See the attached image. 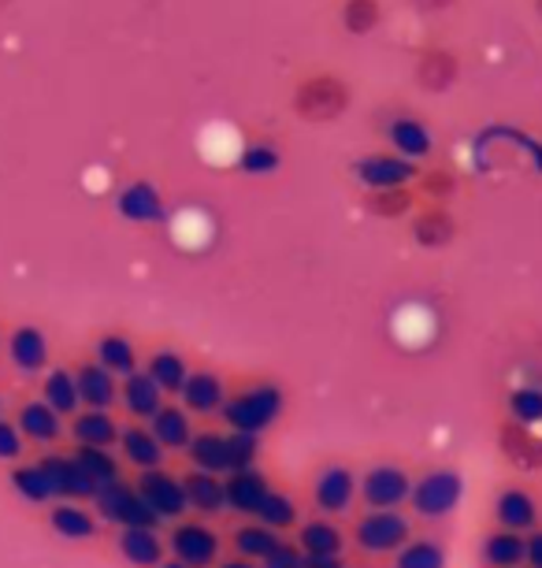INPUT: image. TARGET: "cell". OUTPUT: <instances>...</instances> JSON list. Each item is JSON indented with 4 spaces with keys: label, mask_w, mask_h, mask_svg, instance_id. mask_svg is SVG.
I'll return each mask as SVG.
<instances>
[{
    "label": "cell",
    "mask_w": 542,
    "mask_h": 568,
    "mask_svg": "<svg viewBox=\"0 0 542 568\" xmlns=\"http://www.w3.org/2000/svg\"><path fill=\"white\" fill-rule=\"evenodd\" d=\"M505 420L524 424V427H542V387H535V383H524V387L509 390Z\"/></svg>",
    "instance_id": "cell-34"
},
{
    "label": "cell",
    "mask_w": 542,
    "mask_h": 568,
    "mask_svg": "<svg viewBox=\"0 0 542 568\" xmlns=\"http://www.w3.org/2000/svg\"><path fill=\"white\" fill-rule=\"evenodd\" d=\"M153 435L164 449H190V443H194L190 416L183 409H175V405H164V409L153 416Z\"/></svg>",
    "instance_id": "cell-28"
},
{
    "label": "cell",
    "mask_w": 542,
    "mask_h": 568,
    "mask_svg": "<svg viewBox=\"0 0 542 568\" xmlns=\"http://www.w3.org/2000/svg\"><path fill=\"white\" fill-rule=\"evenodd\" d=\"M494 520L498 528L505 531H517V535H528L539 528V501L531 495L528 487H502L494 498Z\"/></svg>",
    "instance_id": "cell-11"
},
{
    "label": "cell",
    "mask_w": 542,
    "mask_h": 568,
    "mask_svg": "<svg viewBox=\"0 0 542 568\" xmlns=\"http://www.w3.org/2000/svg\"><path fill=\"white\" fill-rule=\"evenodd\" d=\"M360 495L371 509H398L406 506L412 495V479L406 468L398 465H376L368 468L365 484H360Z\"/></svg>",
    "instance_id": "cell-9"
},
{
    "label": "cell",
    "mask_w": 542,
    "mask_h": 568,
    "mask_svg": "<svg viewBox=\"0 0 542 568\" xmlns=\"http://www.w3.org/2000/svg\"><path fill=\"white\" fill-rule=\"evenodd\" d=\"M524 554H528L524 535H517V531L494 528L483 539V565H491V568H524Z\"/></svg>",
    "instance_id": "cell-23"
},
{
    "label": "cell",
    "mask_w": 542,
    "mask_h": 568,
    "mask_svg": "<svg viewBox=\"0 0 542 568\" xmlns=\"http://www.w3.org/2000/svg\"><path fill=\"white\" fill-rule=\"evenodd\" d=\"M531 8H535V16H539V23H542V0H531Z\"/></svg>",
    "instance_id": "cell-53"
},
{
    "label": "cell",
    "mask_w": 542,
    "mask_h": 568,
    "mask_svg": "<svg viewBox=\"0 0 542 568\" xmlns=\"http://www.w3.org/2000/svg\"><path fill=\"white\" fill-rule=\"evenodd\" d=\"M49 524L57 528V535H63V539H93V535H98V520H93L82 506H57Z\"/></svg>",
    "instance_id": "cell-38"
},
{
    "label": "cell",
    "mask_w": 542,
    "mask_h": 568,
    "mask_svg": "<svg viewBox=\"0 0 542 568\" xmlns=\"http://www.w3.org/2000/svg\"><path fill=\"white\" fill-rule=\"evenodd\" d=\"M19 432L30 443H57L60 438V413L49 409L45 402H30L19 409Z\"/></svg>",
    "instance_id": "cell-26"
},
{
    "label": "cell",
    "mask_w": 542,
    "mask_h": 568,
    "mask_svg": "<svg viewBox=\"0 0 542 568\" xmlns=\"http://www.w3.org/2000/svg\"><path fill=\"white\" fill-rule=\"evenodd\" d=\"M137 495L145 498V506L153 509L161 520H175L190 509L183 479L167 476V471H161V468L142 471V479H137Z\"/></svg>",
    "instance_id": "cell-8"
},
{
    "label": "cell",
    "mask_w": 542,
    "mask_h": 568,
    "mask_svg": "<svg viewBox=\"0 0 542 568\" xmlns=\"http://www.w3.org/2000/svg\"><path fill=\"white\" fill-rule=\"evenodd\" d=\"M223 420L231 424V432H246V435H260L264 427H272L283 413V390L275 383H260V387H249L235 394V398L223 402Z\"/></svg>",
    "instance_id": "cell-2"
},
{
    "label": "cell",
    "mask_w": 542,
    "mask_h": 568,
    "mask_svg": "<svg viewBox=\"0 0 542 568\" xmlns=\"http://www.w3.org/2000/svg\"><path fill=\"white\" fill-rule=\"evenodd\" d=\"M365 205L371 216L379 220H401L409 216L412 209H417V190L412 186H398V190H371L365 197Z\"/></svg>",
    "instance_id": "cell-33"
},
{
    "label": "cell",
    "mask_w": 542,
    "mask_h": 568,
    "mask_svg": "<svg viewBox=\"0 0 542 568\" xmlns=\"http://www.w3.org/2000/svg\"><path fill=\"white\" fill-rule=\"evenodd\" d=\"M23 454V432L0 420V460H16Z\"/></svg>",
    "instance_id": "cell-47"
},
{
    "label": "cell",
    "mask_w": 542,
    "mask_h": 568,
    "mask_svg": "<svg viewBox=\"0 0 542 568\" xmlns=\"http://www.w3.org/2000/svg\"><path fill=\"white\" fill-rule=\"evenodd\" d=\"M260 457V443L257 435H246V432H231L227 435V460H231V471H249L257 465Z\"/></svg>",
    "instance_id": "cell-45"
},
{
    "label": "cell",
    "mask_w": 542,
    "mask_h": 568,
    "mask_svg": "<svg viewBox=\"0 0 542 568\" xmlns=\"http://www.w3.org/2000/svg\"><path fill=\"white\" fill-rule=\"evenodd\" d=\"M74 383H79V398L90 405V409H109L115 402V375L104 368V364H82L74 372Z\"/></svg>",
    "instance_id": "cell-20"
},
{
    "label": "cell",
    "mask_w": 542,
    "mask_h": 568,
    "mask_svg": "<svg viewBox=\"0 0 542 568\" xmlns=\"http://www.w3.org/2000/svg\"><path fill=\"white\" fill-rule=\"evenodd\" d=\"M409 8H417L420 16H439V12H446V8H453L457 0H406Z\"/></svg>",
    "instance_id": "cell-50"
},
{
    "label": "cell",
    "mask_w": 542,
    "mask_h": 568,
    "mask_svg": "<svg viewBox=\"0 0 542 568\" xmlns=\"http://www.w3.org/2000/svg\"><path fill=\"white\" fill-rule=\"evenodd\" d=\"M387 142L406 160H423V156H431V149H434L428 123L417 120V115H395V120L387 123Z\"/></svg>",
    "instance_id": "cell-15"
},
{
    "label": "cell",
    "mask_w": 542,
    "mask_h": 568,
    "mask_svg": "<svg viewBox=\"0 0 542 568\" xmlns=\"http://www.w3.org/2000/svg\"><path fill=\"white\" fill-rule=\"evenodd\" d=\"M524 546H528V554H524V568H542V528L528 531V535H524Z\"/></svg>",
    "instance_id": "cell-49"
},
{
    "label": "cell",
    "mask_w": 542,
    "mask_h": 568,
    "mask_svg": "<svg viewBox=\"0 0 542 568\" xmlns=\"http://www.w3.org/2000/svg\"><path fill=\"white\" fill-rule=\"evenodd\" d=\"M120 443H123V454H126V460H131V465H137L142 471L161 468L164 446L156 443V435H153V432H145V427H126Z\"/></svg>",
    "instance_id": "cell-31"
},
{
    "label": "cell",
    "mask_w": 542,
    "mask_h": 568,
    "mask_svg": "<svg viewBox=\"0 0 542 568\" xmlns=\"http://www.w3.org/2000/svg\"><path fill=\"white\" fill-rule=\"evenodd\" d=\"M420 171L423 168L417 164V160H406V156H398L395 149H390V153H368V156H360L357 164H354V179L360 182V186H368V194H371V190L417 186Z\"/></svg>",
    "instance_id": "cell-4"
},
{
    "label": "cell",
    "mask_w": 542,
    "mask_h": 568,
    "mask_svg": "<svg viewBox=\"0 0 542 568\" xmlns=\"http://www.w3.org/2000/svg\"><path fill=\"white\" fill-rule=\"evenodd\" d=\"M172 554L175 561H183L190 568H208L219 557V539L205 524H178L172 535Z\"/></svg>",
    "instance_id": "cell-13"
},
{
    "label": "cell",
    "mask_w": 542,
    "mask_h": 568,
    "mask_svg": "<svg viewBox=\"0 0 542 568\" xmlns=\"http://www.w3.org/2000/svg\"><path fill=\"white\" fill-rule=\"evenodd\" d=\"M354 495H357V476L349 468H342V465L324 468L320 476H316V484H313V498H316V506H320L324 513L349 509Z\"/></svg>",
    "instance_id": "cell-16"
},
{
    "label": "cell",
    "mask_w": 542,
    "mask_h": 568,
    "mask_svg": "<svg viewBox=\"0 0 542 568\" xmlns=\"http://www.w3.org/2000/svg\"><path fill=\"white\" fill-rule=\"evenodd\" d=\"M12 487L19 490V498L34 501V506H41V501H49L52 495H57V490H52L49 471L41 468V465H23V468H16V471H12Z\"/></svg>",
    "instance_id": "cell-41"
},
{
    "label": "cell",
    "mask_w": 542,
    "mask_h": 568,
    "mask_svg": "<svg viewBox=\"0 0 542 568\" xmlns=\"http://www.w3.org/2000/svg\"><path fill=\"white\" fill-rule=\"evenodd\" d=\"M297 517V509H294V501L279 495V490H268V498H264V506L257 513V520L264 524V528H272V531H279V528H290Z\"/></svg>",
    "instance_id": "cell-46"
},
{
    "label": "cell",
    "mask_w": 542,
    "mask_h": 568,
    "mask_svg": "<svg viewBox=\"0 0 542 568\" xmlns=\"http://www.w3.org/2000/svg\"><path fill=\"white\" fill-rule=\"evenodd\" d=\"M93 501H98L101 517L120 524V528H153L156 531V524H161V517H156V513L145 506V498L137 495V487L131 490L123 484H112V487L98 490Z\"/></svg>",
    "instance_id": "cell-6"
},
{
    "label": "cell",
    "mask_w": 542,
    "mask_h": 568,
    "mask_svg": "<svg viewBox=\"0 0 542 568\" xmlns=\"http://www.w3.org/2000/svg\"><path fill=\"white\" fill-rule=\"evenodd\" d=\"M8 4H12V0H0V12H4V8H8Z\"/></svg>",
    "instance_id": "cell-55"
},
{
    "label": "cell",
    "mask_w": 542,
    "mask_h": 568,
    "mask_svg": "<svg viewBox=\"0 0 542 568\" xmlns=\"http://www.w3.org/2000/svg\"><path fill=\"white\" fill-rule=\"evenodd\" d=\"M279 168H283V153L272 138H257V142H249L238 156L242 175H275Z\"/></svg>",
    "instance_id": "cell-35"
},
{
    "label": "cell",
    "mask_w": 542,
    "mask_h": 568,
    "mask_svg": "<svg viewBox=\"0 0 542 568\" xmlns=\"http://www.w3.org/2000/svg\"><path fill=\"white\" fill-rule=\"evenodd\" d=\"M41 468L49 471L57 498H98V487H93V479L82 471V465L74 457H45Z\"/></svg>",
    "instance_id": "cell-17"
},
{
    "label": "cell",
    "mask_w": 542,
    "mask_h": 568,
    "mask_svg": "<svg viewBox=\"0 0 542 568\" xmlns=\"http://www.w3.org/2000/svg\"><path fill=\"white\" fill-rule=\"evenodd\" d=\"M183 487H186L190 509H197V513H219V509H227V490H223L219 479L208 476V471H194V476H186Z\"/></svg>",
    "instance_id": "cell-27"
},
{
    "label": "cell",
    "mask_w": 542,
    "mask_h": 568,
    "mask_svg": "<svg viewBox=\"0 0 542 568\" xmlns=\"http://www.w3.org/2000/svg\"><path fill=\"white\" fill-rule=\"evenodd\" d=\"M120 550L137 568H156L164 561V542L156 539L153 528H123L120 531Z\"/></svg>",
    "instance_id": "cell-24"
},
{
    "label": "cell",
    "mask_w": 542,
    "mask_h": 568,
    "mask_svg": "<svg viewBox=\"0 0 542 568\" xmlns=\"http://www.w3.org/2000/svg\"><path fill=\"white\" fill-rule=\"evenodd\" d=\"M149 379L156 383L164 394H183L190 372H186V361L178 357L175 349H161L149 357Z\"/></svg>",
    "instance_id": "cell-30"
},
{
    "label": "cell",
    "mask_w": 542,
    "mask_h": 568,
    "mask_svg": "<svg viewBox=\"0 0 542 568\" xmlns=\"http://www.w3.org/2000/svg\"><path fill=\"white\" fill-rule=\"evenodd\" d=\"M412 242L420 250H446L457 239V216L450 212V205H423L412 212Z\"/></svg>",
    "instance_id": "cell-12"
},
{
    "label": "cell",
    "mask_w": 542,
    "mask_h": 568,
    "mask_svg": "<svg viewBox=\"0 0 542 568\" xmlns=\"http://www.w3.org/2000/svg\"><path fill=\"white\" fill-rule=\"evenodd\" d=\"M498 449H502V457L520 471H539L542 468V435H539V427L502 420V424H498Z\"/></svg>",
    "instance_id": "cell-10"
},
{
    "label": "cell",
    "mask_w": 542,
    "mask_h": 568,
    "mask_svg": "<svg viewBox=\"0 0 542 568\" xmlns=\"http://www.w3.org/2000/svg\"><path fill=\"white\" fill-rule=\"evenodd\" d=\"M301 554L338 557L342 554V535H338L335 524H327V520H308L301 528Z\"/></svg>",
    "instance_id": "cell-39"
},
{
    "label": "cell",
    "mask_w": 542,
    "mask_h": 568,
    "mask_svg": "<svg viewBox=\"0 0 542 568\" xmlns=\"http://www.w3.org/2000/svg\"><path fill=\"white\" fill-rule=\"evenodd\" d=\"M305 568H342L338 557H320V554H305Z\"/></svg>",
    "instance_id": "cell-51"
},
{
    "label": "cell",
    "mask_w": 542,
    "mask_h": 568,
    "mask_svg": "<svg viewBox=\"0 0 542 568\" xmlns=\"http://www.w3.org/2000/svg\"><path fill=\"white\" fill-rule=\"evenodd\" d=\"M190 457H194L197 471H208V476L231 471V460H227V435H216V432L194 435V443H190Z\"/></svg>",
    "instance_id": "cell-32"
},
{
    "label": "cell",
    "mask_w": 542,
    "mask_h": 568,
    "mask_svg": "<svg viewBox=\"0 0 542 568\" xmlns=\"http://www.w3.org/2000/svg\"><path fill=\"white\" fill-rule=\"evenodd\" d=\"M223 568H257V565H249V561H231V565H223Z\"/></svg>",
    "instance_id": "cell-52"
},
{
    "label": "cell",
    "mask_w": 542,
    "mask_h": 568,
    "mask_svg": "<svg viewBox=\"0 0 542 568\" xmlns=\"http://www.w3.org/2000/svg\"><path fill=\"white\" fill-rule=\"evenodd\" d=\"M74 460L82 465V471L93 479V487L104 490L112 484H120V465L112 460L109 449H93V446H79V454H74Z\"/></svg>",
    "instance_id": "cell-36"
},
{
    "label": "cell",
    "mask_w": 542,
    "mask_h": 568,
    "mask_svg": "<svg viewBox=\"0 0 542 568\" xmlns=\"http://www.w3.org/2000/svg\"><path fill=\"white\" fill-rule=\"evenodd\" d=\"M461 498H464V479H461V471L457 468H431V471H423V476L412 484V509L420 513V517H428V520H442V517H450V513L461 506Z\"/></svg>",
    "instance_id": "cell-3"
},
{
    "label": "cell",
    "mask_w": 542,
    "mask_h": 568,
    "mask_svg": "<svg viewBox=\"0 0 542 568\" xmlns=\"http://www.w3.org/2000/svg\"><path fill=\"white\" fill-rule=\"evenodd\" d=\"M223 490H227V509L246 513V517H257L272 487L257 468H249V471H231V479L223 484Z\"/></svg>",
    "instance_id": "cell-18"
},
{
    "label": "cell",
    "mask_w": 542,
    "mask_h": 568,
    "mask_svg": "<svg viewBox=\"0 0 542 568\" xmlns=\"http://www.w3.org/2000/svg\"><path fill=\"white\" fill-rule=\"evenodd\" d=\"M382 16H387L382 0H342V4H338V23H342L349 38L376 34L382 27Z\"/></svg>",
    "instance_id": "cell-21"
},
{
    "label": "cell",
    "mask_w": 542,
    "mask_h": 568,
    "mask_svg": "<svg viewBox=\"0 0 542 568\" xmlns=\"http://www.w3.org/2000/svg\"><path fill=\"white\" fill-rule=\"evenodd\" d=\"M412 79L423 93H450L461 79V52L453 45H420L412 57Z\"/></svg>",
    "instance_id": "cell-5"
},
{
    "label": "cell",
    "mask_w": 542,
    "mask_h": 568,
    "mask_svg": "<svg viewBox=\"0 0 542 568\" xmlns=\"http://www.w3.org/2000/svg\"><path fill=\"white\" fill-rule=\"evenodd\" d=\"M183 402H186V409H190V413H201V416L219 413V409H223V402H227V398H223L219 375H212V372L190 375L186 387H183Z\"/></svg>",
    "instance_id": "cell-25"
},
{
    "label": "cell",
    "mask_w": 542,
    "mask_h": 568,
    "mask_svg": "<svg viewBox=\"0 0 542 568\" xmlns=\"http://www.w3.org/2000/svg\"><path fill=\"white\" fill-rule=\"evenodd\" d=\"M264 568H305V554L294 546H279L272 557H264Z\"/></svg>",
    "instance_id": "cell-48"
},
{
    "label": "cell",
    "mask_w": 542,
    "mask_h": 568,
    "mask_svg": "<svg viewBox=\"0 0 542 568\" xmlns=\"http://www.w3.org/2000/svg\"><path fill=\"white\" fill-rule=\"evenodd\" d=\"M395 568H446V546L434 539H409L398 550Z\"/></svg>",
    "instance_id": "cell-37"
},
{
    "label": "cell",
    "mask_w": 542,
    "mask_h": 568,
    "mask_svg": "<svg viewBox=\"0 0 542 568\" xmlns=\"http://www.w3.org/2000/svg\"><path fill=\"white\" fill-rule=\"evenodd\" d=\"M71 435L79 438V446H93V449H112L123 438V432L115 427L112 416L101 413V409H90V413L74 416Z\"/></svg>",
    "instance_id": "cell-22"
},
{
    "label": "cell",
    "mask_w": 542,
    "mask_h": 568,
    "mask_svg": "<svg viewBox=\"0 0 542 568\" xmlns=\"http://www.w3.org/2000/svg\"><path fill=\"white\" fill-rule=\"evenodd\" d=\"M164 568H190V565H183V561H167Z\"/></svg>",
    "instance_id": "cell-54"
},
{
    "label": "cell",
    "mask_w": 542,
    "mask_h": 568,
    "mask_svg": "<svg viewBox=\"0 0 542 568\" xmlns=\"http://www.w3.org/2000/svg\"><path fill=\"white\" fill-rule=\"evenodd\" d=\"M79 383H74L71 372H52L45 379V405L49 409H57L60 416H71L74 409H79Z\"/></svg>",
    "instance_id": "cell-40"
},
{
    "label": "cell",
    "mask_w": 542,
    "mask_h": 568,
    "mask_svg": "<svg viewBox=\"0 0 542 568\" xmlns=\"http://www.w3.org/2000/svg\"><path fill=\"white\" fill-rule=\"evenodd\" d=\"M417 186H420V194L428 197V205H450L457 194V175L450 168H423Z\"/></svg>",
    "instance_id": "cell-42"
},
{
    "label": "cell",
    "mask_w": 542,
    "mask_h": 568,
    "mask_svg": "<svg viewBox=\"0 0 542 568\" xmlns=\"http://www.w3.org/2000/svg\"><path fill=\"white\" fill-rule=\"evenodd\" d=\"M115 209H120V216L131 220V223H161L164 220L161 190L145 179L126 182V186L120 190V197H115Z\"/></svg>",
    "instance_id": "cell-14"
},
{
    "label": "cell",
    "mask_w": 542,
    "mask_h": 568,
    "mask_svg": "<svg viewBox=\"0 0 542 568\" xmlns=\"http://www.w3.org/2000/svg\"><path fill=\"white\" fill-rule=\"evenodd\" d=\"M409 520L398 509H371L365 520L357 524V542L368 554H398L409 542Z\"/></svg>",
    "instance_id": "cell-7"
},
{
    "label": "cell",
    "mask_w": 542,
    "mask_h": 568,
    "mask_svg": "<svg viewBox=\"0 0 542 568\" xmlns=\"http://www.w3.org/2000/svg\"><path fill=\"white\" fill-rule=\"evenodd\" d=\"M354 104V85L335 71H313L294 82L290 109L305 123H335Z\"/></svg>",
    "instance_id": "cell-1"
},
{
    "label": "cell",
    "mask_w": 542,
    "mask_h": 568,
    "mask_svg": "<svg viewBox=\"0 0 542 568\" xmlns=\"http://www.w3.org/2000/svg\"><path fill=\"white\" fill-rule=\"evenodd\" d=\"M235 546L242 557H272L283 542H279V535L272 528H264V524H249V528H242L235 535Z\"/></svg>",
    "instance_id": "cell-44"
},
{
    "label": "cell",
    "mask_w": 542,
    "mask_h": 568,
    "mask_svg": "<svg viewBox=\"0 0 542 568\" xmlns=\"http://www.w3.org/2000/svg\"><path fill=\"white\" fill-rule=\"evenodd\" d=\"M98 353H101V364L109 368L112 375H134V361H137V353H134V346L126 338H120V335H109V338H101V346H98Z\"/></svg>",
    "instance_id": "cell-43"
},
{
    "label": "cell",
    "mask_w": 542,
    "mask_h": 568,
    "mask_svg": "<svg viewBox=\"0 0 542 568\" xmlns=\"http://www.w3.org/2000/svg\"><path fill=\"white\" fill-rule=\"evenodd\" d=\"M123 405L137 420H153L164 409V390L149 379V372H134L123 379Z\"/></svg>",
    "instance_id": "cell-19"
},
{
    "label": "cell",
    "mask_w": 542,
    "mask_h": 568,
    "mask_svg": "<svg viewBox=\"0 0 542 568\" xmlns=\"http://www.w3.org/2000/svg\"><path fill=\"white\" fill-rule=\"evenodd\" d=\"M8 349H12L16 368H23V372H41L49 361V342L38 327H19Z\"/></svg>",
    "instance_id": "cell-29"
}]
</instances>
